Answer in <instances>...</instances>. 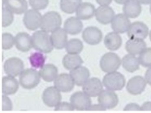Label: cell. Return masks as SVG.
<instances>
[{
	"mask_svg": "<svg viewBox=\"0 0 151 113\" xmlns=\"http://www.w3.org/2000/svg\"><path fill=\"white\" fill-rule=\"evenodd\" d=\"M124 111H141V106L138 105L137 103H131L127 104L124 108Z\"/></svg>",
	"mask_w": 151,
	"mask_h": 113,
	"instance_id": "ab89813d",
	"label": "cell"
},
{
	"mask_svg": "<svg viewBox=\"0 0 151 113\" xmlns=\"http://www.w3.org/2000/svg\"><path fill=\"white\" fill-rule=\"evenodd\" d=\"M70 103L77 111H89L92 105L91 97L89 96L84 91H77L72 94L70 97Z\"/></svg>",
	"mask_w": 151,
	"mask_h": 113,
	"instance_id": "8992f818",
	"label": "cell"
},
{
	"mask_svg": "<svg viewBox=\"0 0 151 113\" xmlns=\"http://www.w3.org/2000/svg\"><path fill=\"white\" fill-rule=\"evenodd\" d=\"M100 6H109L112 3V0H96Z\"/></svg>",
	"mask_w": 151,
	"mask_h": 113,
	"instance_id": "ee69618b",
	"label": "cell"
},
{
	"mask_svg": "<svg viewBox=\"0 0 151 113\" xmlns=\"http://www.w3.org/2000/svg\"><path fill=\"white\" fill-rule=\"evenodd\" d=\"M141 111H151V102H145L141 107Z\"/></svg>",
	"mask_w": 151,
	"mask_h": 113,
	"instance_id": "7bdbcfd3",
	"label": "cell"
},
{
	"mask_svg": "<svg viewBox=\"0 0 151 113\" xmlns=\"http://www.w3.org/2000/svg\"><path fill=\"white\" fill-rule=\"evenodd\" d=\"M42 77L40 76L39 72L33 68L24 69L19 76V82L20 86L26 89L32 90L39 85Z\"/></svg>",
	"mask_w": 151,
	"mask_h": 113,
	"instance_id": "7a4b0ae2",
	"label": "cell"
},
{
	"mask_svg": "<svg viewBox=\"0 0 151 113\" xmlns=\"http://www.w3.org/2000/svg\"><path fill=\"white\" fill-rule=\"evenodd\" d=\"M3 5L7 6L14 14L21 15L28 11V3L26 0H4Z\"/></svg>",
	"mask_w": 151,
	"mask_h": 113,
	"instance_id": "d4e9b609",
	"label": "cell"
},
{
	"mask_svg": "<svg viewBox=\"0 0 151 113\" xmlns=\"http://www.w3.org/2000/svg\"><path fill=\"white\" fill-rule=\"evenodd\" d=\"M70 74L73 78L76 86H81L89 79L90 73L89 70L85 66H80L75 69L71 70Z\"/></svg>",
	"mask_w": 151,
	"mask_h": 113,
	"instance_id": "ffe728a7",
	"label": "cell"
},
{
	"mask_svg": "<svg viewBox=\"0 0 151 113\" xmlns=\"http://www.w3.org/2000/svg\"><path fill=\"white\" fill-rule=\"evenodd\" d=\"M20 82L12 76H6L2 79V92L6 95H13L17 93L20 86Z\"/></svg>",
	"mask_w": 151,
	"mask_h": 113,
	"instance_id": "44dd1931",
	"label": "cell"
},
{
	"mask_svg": "<svg viewBox=\"0 0 151 113\" xmlns=\"http://www.w3.org/2000/svg\"><path fill=\"white\" fill-rule=\"evenodd\" d=\"M63 29L66 32L71 35H76L82 31L83 24L81 20L76 17H72L68 18L64 22Z\"/></svg>",
	"mask_w": 151,
	"mask_h": 113,
	"instance_id": "cb8c5ba5",
	"label": "cell"
},
{
	"mask_svg": "<svg viewBox=\"0 0 151 113\" xmlns=\"http://www.w3.org/2000/svg\"><path fill=\"white\" fill-rule=\"evenodd\" d=\"M42 20V16L39 12V11L35 10L33 8L27 11L24 15V24L28 30L31 31L41 28Z\"/></svg>",
	"mask_w": 151,
	"mask_h": 113,
	"instance_id": "52a82bcc",
	"label": "cell"
},
{
	"mask_svg": "<svg viewBox=\"0 0 151 113\" xmlns=\"http://www.w3.org/2000/svg\"><path fill=\"white\" fill-rule=\"evenodd\" d=\"M33 48L42 53H50L54 49L49 33L44 30L35 31L33 33Z\"/></svg>",
	"mask_w": 151,
	"mask_h": 113,
	"instance_id": "6da1fadb",
	"label": "cell"
},
{
	"mask_svg": "<svg viewBox=\"0 0 151 113\" xmlns=\"http://www.w3.org/2000/svg\"><path fill=\"white\" fill-rule=\"evenodd\" d=\"M104 45L111 51L119 50L122 46V37L119 33L115 32L108 33L104 37Z\"/></svg>",
	"mask_w": 151,
	"mask_h": 113,
	"instance_id": "4316f807",
	"label": "cell"
},
{
	"mask_svg": "<svg viewBox=\"0 0 151 113\" xmlns=\"http://www.w3.org/2000/svg\"><path fill=\"white\" fill-rule=\"evenodd\" d=\"M150 13H151V4H150Z\"/></svg>",
	"mask_w": 151,
	"mask_h": 113,
	"instance_id": "c3c4849f",
	"label": "cell"
},
{
	"mask_svg": "<svg viewBox=\"0 0 151 113\" xmlns=\"http://www.w3.org/2000/svg\"><path fill=\"white\" fill-rule=\"evenodd\" d=\"M83 48H84L83 42L77 38H72L68 41V43L65 47L67 53L78 54V55L82 51Z\"/></svg>",
	"mask_w": 151,
	"mask_h": 113,
	"instance_id": "d6a6232c",
	"label": "cell"
},
{
	"mask_svg": "<svg viewBox=\"0 0 151 113\" xmlns=\"http://www.w3.org/2000/svg\"><path fill=\"white\" fill-rule=\"evenodd\" d=\"M102 81L97 77H91L82 86V90L90 97H98L103 90Z\"/></svg>",
	"mask_w": 151,
	"mask_h": 113,
	"instance_id": "9a60e30c",
	"label": "cell"
},
{
	"mask_svg": "<svg viewBox=\"0 0 151 113\" xmlns=\"http://www.w3.org/2000/svg\"><path fill=\"white\" fill-rule=\"evenodd\" d=\"M139 59L134 55L128 54L122 59V66L128 73H134L140 68Z\"/></svg>",
	"mask_w": 151,
	"mask_h": 113,
	"instance_id": "f546056e",
	"label": "cell"
},
{
	"mask_svg": "<svg viewBox=\"0 0 151 113\" xmlns=\"http://www.w3.org/2000/svg\"><path fill=\"white\" fill-rule=\"evenodd\" d=\"M13 109L12 100L7 97V95L4 94L2 96V110L3 111H12Z\"/></svg>",
	"mask_w": 151,
	"mask_h": 113,
	"instance_id": "74e56055",
	"label": "cell"
},
{
	"mask_svg": "<svg viewBox=\"0 0 151 113\" xmlns=\"http://www.w3.org/2000/svg\"><path fill=\"white\" fill-rule=\"evenodd\" d=\"M114 1L118 4H124L126 2H128V0H114Z\"/></svg>",
	"mask_w": 151,
	"mask_h": 113,
	"instance_id": "bcb514c9",
	"label": "cell"
},
{
	"mask_svg": "<svg viewBox=\"0 0 151 113\" xmlns=\"http://www.w3.org/2000/svg\"><path fill=\"white\" fill-rule=\"evenodd\" d=\"M55 111H74V107L71 103L68 102H60L55 107Z\"/></svg>",
	"mask_w": 151,
	"mask_h": 113,
	"instance_id": "f35d334b",
	"label": "cell"
},
{
	"mask_svg": "<svg viewBox=\"0 0 151 113\" xmlns=\"http://www.w3.org/2000/svg\"><path fill=\"white\" fill-rule=\"evenodd\" d=\"M131 22L124 14H117L111 21V28L114 32L117 33H124L128 32Z\"/></svg>",
	"mask_w": 151,
	"mask_h": 113,
	"instance_id": "2e32d148",
	"label": "cell"
},
{
	"mask_svg": "<svg viewBox=\"0 0 151 113\" xmlns=\"http://www.w3.org/2000/svg\"><path fill=\"white\" fill-rule=\"evenodd\" d=\"M149 36H150V40L151 41V30L150 31V33H149Z\"/></svg>",
	"mask_w": 151,
	"mask_h": 113,
	"instance_id": "7dc6e473",
	"label": "cell"
},
{
	"mask_svg": "<svg viewBox=\"0 0 151 113\" xmlns=\"http://www.w3.org/2000/svg\"><path fill=\"white\" fill-rule=\"evenodd\" d=\"M126 83L124 76L117 71L107 73L102 79L103 86L109 90L118 91L124 89Z\"/></svg>",
	"mask_w": 151,
	"mask_h": 113,
	"instance_id": "3957f363",
	"label": "cell"
},
{
	"mask_svg": "<svg viewBox=\"0 0 151 113\" xmlns=\"http://www.w3.org/2000/svg\"><path fill=\"white\" fill-rule=\"evenodd\" d=\"M51 42L54 48L57 50H62L65 48L68 43V33L63 28H59L53 31L50 34Z\"/></svg>",
	"mask_w": 151,
	"mask_h": 113,
	"instance_id": "ac0fdd59",
	"label": "cell"
},
{
	"mask_svg": "<svg viewBox=\"0 0 151 113\" xmlns=\"http://www.w3.org/2000/svg\"><path fill=\"white\" fill-rule=\"evenodd\" d=\"M62 17L57 12L51 11L42 16L41 29L47 33H52L61 26Z\"/></svg>",
	"mask_w": 151,
	"mask_h": 113,
	"instance_id": "5b68a950",
	"label": "cell"
},
{
	"mask_svg": "<svg viewBox=\"0 0 151 113\" xmlns=\"http://www.w3.org/2000/svg\"><path fill=\"white\" fill-rule=\"evenodd\" d=\"M147 82L145 77L141 76H135L128 81L126 85V89L132 95H139L144 91Z\"/></svg>",
	"mask_w": 151,
	"mask_h": 113,
	"instance_id": "5bb4252c",
	"label": "cell"
},
{
	"mask_svg": "<svg viewBox=\"0 0 151 113\" xmlns=\"http://www.w3.org/2000/svg\"><path fill=\"white\" fill-rule=\"evenodd\" d=\"M146 48V43L144 39H131L127 41L125 44V49L128 54L137 55Z\"/></svg>",
	"mask_w": 151,
	"mask_h": 113,
	"instance_id": "484cf974",
	"label": "cell"
},
{
	"mask_svg": "<svg viewBox=\"0 0 151 113\" xmlns=\"http://www.w3.org/2000/svg\"><path fill=\"white\" fill-rule=\"evenodd\" d=\"M127 33L131 39H145L149 35L150 31L145 24L141 21H136L130 24Z\"/></svg>",
	"mask_w": 151,
	"mask_h": 113,
	"instance_id": "8fae6325",
	"label": "cell"
},
{
	"mask_svg": "<svg viewBox=\"0 0 151 113\" xmlns=\"http://www.w3.org/2000/svg\"><path fill=\"white\" fill-rule=\"evenodd\" d=\"M141 4L143 5H148V4H151V0H137Z\"/></svg>",
	"mask_w": 151,
	"mask_h": 113,
	"instance_id": "f6af8a7d",
	"label": "cell"
},
{
	"mask_svg": "<svg viewBox=\"0 0 151 113\" xmlns=\"http://www.w3.org/2000/svg\"><path fill=\"white\" fill-rule=\"evenodd\" d=\"M29 3L33 9L40 11L45 9L48 6L49 0H29Z\"/></svg>",
	"mask_w": 151,
	"mask_h": 113,
	"instance_id": "8d00e7d4",
	"label": "cell"
},
{
	"mask_svg": "<svg viewBox=\"0 0 151 113\" xmlns=\"http://www.w3.org/2000/svg\"><path fill=\"white\" fill-rule=\"evenodd\" d=\"M98 101L106 110L115 108L119 103V97L114 90H103L98 96Z\"/></svg>",
	"mask_w": 151,
	"mask_h": 113,
	"instance_id": "30bf717a",
	"label": "cell"
},
{
	"mask_svg": "<svg viewBox=\"0 0 151 113\" xmlns=\"http://www.w3.org/2000/svg\"><path fill=\"white\" fill-rule=\"evenodd\" d=\"M54 86L61 92L69 93L74 89L76 85L70 73H61L54 81Z\"/></svg>",
	"mask_w": 151,
	"mask_h": 113,
	"instance_id": "7c38bea8",
	"label": "cell"
},
{
	"mask_svg": "<svg viewBox=\"0 0 151 113\" xmlns=\"http://www.w3.org/2000/svg\"><path fill=\"white\" fill-rule=\"evenodd\" d=\"M63 65L67 70H73L81 66L83 63V60L78 54H67L63 58Z\"/></svg>",
	"mask_w": 151,
	"mask_h": 113,
	"instance_id": "f1b7e54d",
	"label": "cell"
},
{
	"mask_svg": "<svg viewBox=\"0 0 151 113\" xmlns=\"http://www.w3.org/2000/svg\"><path fill=\"white\" fill-rule=\"evenodd\" d=\"M115 12L109 6H100L96 9V20L102 24H108L111 23L115 17Z\"/></svg>",
	"mask_w": 151,
	"mask_h": 113,
	"instance_id": "d6986e66",
	"label": "cell"
},
{
	"mask_svg": "<svg viewBox=\"0 0 151 113\" xmlns=\"http://www.w3.org/2000/svg\"><path fill=\"white\" fill-rule=\"evenodd\" d=\"M14 21V13L5 5H3L2 8V26H10Z\"/></svg>",
	"mask_w": 151,
	"mask_h": 113,
	"instance_id": "836d02e7",
	"label": "cell"
},
{
	"mask_svg": "<svg viewBox=\"0 0 151 113\" xmlns=\"http://www.w3.org/2000/svg\"><path fill=\"white\" fill-rule=\"evenodd\" d=\"M24 64L22 60L18 57H12L7 59L4 64V72L8 76L18 77L23 72Z\"/></svg>",
	"mask_w": 151,
	"mask_h": 113,
	"instance_id": "ba28073f",
	"label": "cell"
},
{
	"mask_svg": "<svg viewBox=\"0 0 151 113\" xmlns=\"http://www.w3.org/2000/svg\"><path fill=\"white\" fill-rule=\"evenodd\" d=\"M15 46L21 52H28L33 48V38L24 32L17 33L15 37Z\"/></svg>",
	"mask_w": 151,
	"mask_h": 113,
	"instance_id": "e0dca14e",
	"label": "cell"
},
{
	"mask_svg": "<svg viewBox=\"0 0 151 113\" xmlns=\"http://www.w3.org/2000/svg\"><path fill=\"white\" fill-rule=\"evenodd\" d=\"M15 45V37L9 33H4L2 35V48L9 50Z\"/></svg>",
	"mask_w": 151,
	"mask_h": 113,
	"instance_id": "d590c367",
	"label": "cell"
},
{
	"mask_svg": "<svg viewBox=\"0 0 151 113\" xmlns=\"http://www.w3.org/2000/svg\"><path fill=\"white\" fill-rule=\"evenodd\" d=\"M82 38L89 45H98L102 40V33L98 27H86L83 30Z\"/></svg>",
	"mask_w": 151,
	"mask_h": 113,
	"instance_id": "4fadbf2b",
	"label": "cell"
},
{
	"mask_svg": "<svg viewBox=\"0 0 151 113\" xmlns=\"http://www.w3.org/2000/svg\"><path fill=\"white\" fill-rule=\"evenodd\" d=\"M46 57L42 52L37 51L30 55L29 60L31 66L34 68H42L46 64Z\"/></svg>",
	"mask_w": 151,
	"mask_h": 113,
	"instance_id": "1f68e13d",
	"label": "cell"
},
{
	"mask_svg": "<svg viewBox=\"0 0 151 113\" xmlns=\"http://www.w3.org/2000/svg\"><path fill=\"white\" fill-rule=\"evenodd\" d=\"M122 60L117 54L108 52L104 54L100 60V68L104 73H111L119 68Z\"/></svg>",
	"mask_w": 151,
	"mask_h": 113,
	"instance_id": "277c9868",
	"label": "cell"
},
{
	"mask_svg": "<svg viewBox=\"0 0 151 113\" xmlns=\"http://www.w3.org/2000/svg\"><path fill=\"white\" fill-rule=\"evenodd\" d=\"M60 92L61 91L58 90L55 86L47 87L43 91L42 96L44 104L49 107H55L62 100V95Z\"/></svg>",
	"mask_w": 151,
	"mask_h": 113,
	"instance_id": "9c48e42d",
	"label": "cell"
},
{
	"mask_svg": "<svg viewBox=\"0 0 151 113\" xmlns=\"http://www.w3.org/2000/svg\"><path fill=\"white\" fill-rule=\"evenodd\" d=\"M123 12L129 19L137 18L141 12V4L137 0H128L124 4Z\"/></svg>",
	"mask_w": 151,
	"mask_h": 113,
	"instance_id": "603a6c76",
	"label": "cell"
},
{
	"mask_svg": "<svg viewBox=\"0 0 151 113\" xmlns=\"http://www.w3.org/2000/svg\"><path fill=\"white\" fill-rule=\"evenodd\" d=\"M106 108L102 106L101 103H98V104H93L91 107H89V111H106Z\"/></svg>",
	"mask_w": 151,
	"mask_h": 113,
	"instance_id": "60d3db41",
	"label": "cell"
},
{
	"mask_svg": "<svg viewBox=\"0 0 151 113\" xmlns=\"http://www.w3.org/2000/svg\"><path fill=\"white\" fill-rule=\"evenodd\" d=\"M82 0H60V9L66 14H72L76 12Z\"/></svg>",
	"mask_w": 151,
	"mask_h": 113,
	"instance_id": "4dcf8cb0",
	"label": "cell"
},
{
	"mask_svg": "<svg viewBox=\"0 0 151 113\" xmlns=\"http://www.w3.org/2000/svg\"><path fill=\"white\" fill-rule=\"evenodd\" d=\"M139 62L141 66L145 68L151 67V47H146L140 55H139Z\"/></svg>",
	"mask_w": 151,
	"mask_h": 113,
	"instance_id": "e575fe53",
	"label": "cell"
},
{
	"mask_svg": "<svg viewBox=\"0 0 151 113\" xmlns=\"http://www.w3.org/2000/svg\"><path fill=\"white\" fill-rule=\"evenodd\" d=\"M95 7L90 3H81L76 12V16L81 20H88L95 16Z\"/></svg>",
	"mask_w": 151,
	"mask_h": 113,
	"instance_id": "7402d4cb",
	"label": "cell"
},
{
	"mask_svg": "<svg viewBox=\"0 0 151 113\" xmlns=\"http://www.w3.org/2000/svg\"><path fill=\"white\" fill-rule=\"evenodd\" d=\"M40 76L42 79L46 82H52L55 80L59 75V71L57 67L52 63H47L40 68Z\"/></svg>",
	"mask_w": 151,
	"mask_h": 113,
	"instance_id": "83f0119b",
	"label": "cell"
},
{
	"mask_svg": "<svg viewBox=\"0 0 151 113\" xmlns=\"http://www.w3.org/2000/svg\"><path fill=\"white\" fill-rule=\"evenodd\" d=\"M145 79L146 81L147 84L151 86V67L148 68V69L145 73Z\"/></svg>",
	"mask_w": 151,
	"mask_h": 113,
	"instance_id": "b9f144b4",
	"label": "cell"
}]
</instances>
